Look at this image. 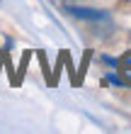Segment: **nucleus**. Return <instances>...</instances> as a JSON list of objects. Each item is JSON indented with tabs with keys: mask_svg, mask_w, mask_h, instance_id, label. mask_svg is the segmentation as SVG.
I'll use <instances>...</instances> for the list:
<instances>
[{
	"mask_svg": "<svg viewBox=\"0 0 131 134\" xmlns=\"http://www.w3.org/2000/svg\"><path fill=\"white\" fill-rule=\"evenodd\" d=\"M68 12H71V15H75V17H80V20H90V22H109V25H112L109 15H107V12H99V10H85V7H68Z\"/></svg>",
	"mask_w": 131,
	"mask_h": 134,
	"instance_id": "f257e3e1",
	"label": "nucleus"
},
{
	"mask_svg": "<svg viewBox=\"0 0 131 134\" xmlns=\"http://www.w3.org/2000/svg\"><path fill=\"white\" fill-rule=\"evenodd\" d=\"M121 68H126V71L131 68V54H126V56L121 59Z\"/></svg>",
	"mask_w": 131,
	"mask_h": 134,
	"instance_id": "f03ea898",
	"label": "nucleus"
}]
</instances>
